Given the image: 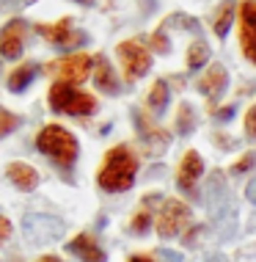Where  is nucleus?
<instances>
[{
  "label": "nucleus",
  "instance_id": "1",
  "mask_svg": "<svg viewBox=\"0 0 256 262\" xmlns=\"http://www.w3.org/2000/svg\"><path fill=\"white\" fill-rule=\"evenodd\" d=\"M135 174H138V158L132 155L130 146H113V149L105 155L102 168L97 174V182L102 190L108 193H119V190L132 188Z\"/></svg>",
  "mask_w": 256,
  "mask_h": 262
},
{
  "label": "nucleus",
  "instance_id": "2",
  "mask_svg": "<svg viewBox=\"0 0 256 262\" xmlns=\"http://www.w3.org/2000/svg\"><path fill=\"white\" fill-rule=\"evenodd\" d=\"M36 146H39L41 155L53 158L61 168H69L77 160V141H75L72 133L61 124H47L44 130L39 133Z\"/></svg>",
  "mask_w": 256,
  "mask_h": 262
},
{
  "label": "nucleus",
  "instance_id": "3",
  "mask_svg": "<svg viewBox=\"0 0 256 262\" xmlns=\"http://www.w3.org/2000/svg\"><path fill=\"white\" fill-rule=\"evenodd\" d=\"M50 108L58 113H69V116H88V113L97 111V100L85 91H77L72 83L66 80H55L50 86Z\"/></svg>",
  "mask_w": 256,
  "mask_h": 262
},
{
  "label": "nucleus",
  "instance_id": "4",
  "mask_svg": "<svg viewBox=\"0 0 256 262\" xmlns=\"http://www.w3.org/2000/svg\"><path fill=\"white\" fill-rule=\"evenodd\" d=\"M22 229H25V237L36 246H44V243H53V240L63 237L66 226H63L61 218H53V215H41V212H33L22 221Z\"/></svg>",
  "mask_w": 256,
  "mask_h": 262
},
{
  "label": "nucleus",
  "instance_id": "5",
  "mask_svg": "<svg viewBox=\"0 0 256 262\" xmlns=\"http://www.w3.org/2000/svg\"><path fill=\"white\" fill-rule=\"evenodd\" d=\"M116 53H119V61H122V67H124L127 80H138V77H144L149 72V67H152V55H149V50L141 45V41H135V39L122 41V45L116 47Z\"/></svg>",
  "mask_w": 256,
  "mask_h": 262
},
{
  "label": "nucleus",
  "instance_id": "6",
  "mask_svg": "<svg viewBox=\"0 0 256 262\" xmlns=\"http://www.w3.org/2000/svg\"><path fill=\"white\" fill-rule=\"evenodd\" d=\"M28 39V23L25 19H9L3 28H0V55L9 61H17L22 55Z\"/></svg>",
  "mask_w": 256,
  "mask_h": 262
},
{
  "label": "nucleus",
  "instance_id": "7",
  "mask_svg": "<svg viewBox=\"0 0 256 262\" xmlns=\"http://www.w3.org/2000/svg\"><path fill=\"white\" fill-rule=\"evenodd\" d=\"M188 221H190L188 204H182V202H176V199H168L166 204H162L160 218H157V232H160V237H174V235H179Z\"/></svg>",
  "mask_w": 256,
  "mask_h": 262
},
{
  "label": "nucleus",
  "instance_id": "8",
  "mask_svg": "<svg viewBox=\"0 0 256 262\" xmlns=\"http://www.w3.org/2000/svg\"><path fill=\"white\" fill-rule=\"evenodd\" d=\"M91 63H94V58L77 53V55H63V58L53 61L47 69L55 72L61 80H66V83H83L85 77H88V72H91Z\"/></svg>",
  "mask_w": 256,
  "mask_h": 262
},
{
  "label": "nucleus",
  "instance_id": "9",
  "mask_svg": "<svg viewBox=\"0 0 256 262\" xmlns=\"http://www.w3.org/2000/svg\"><path fill=\"white\" fill-rule=\"evenodd\" d=\"M36 31L58 47H77V45H85V39H88L83 31H72L69 17H61L55 25H36Z\"/></svg>",
  "mask_w": 256,
  "mask_h": 262
},
{
  "label": "nucleus",
  "instance_id": "10",
  "mask_svg": "<svg viewBox=\"0 0 256 262\" xmlns=\"http://www.w3.org/2000/svg\"><path fill=\"white\" fill-rule=\"evenodd\" d=\"M226 86H229V75H226V69L220 67V63H215V67H210V72L201 77L198 91H201L204 97H210V100H218L226 91Z\"/></svg>",
  "mask_w": 256,
  "mask_h": 262
},
{
  "label": "nucleus",
  "instance_id": "11",
  "mask_svg": "<svg viewBox=\"0 0 256 262\" xmlns=\"http://www.w3.org/2000/svg\"><path fill=\"white\" fill-rule=\"evenodd\" d=\"M94 83H97V89L99 91H105V94H119V77H116V72H113V67L108 63V58L105 55H97L94 58Z\"/></svg>",
  "mask_w": 256,
  "mask_h": 262
},
{
  "label": "nucleus",
  "instance_id": "12",
  "mask_svg": "<svg viewBox=\"0 0 256 262\" xmlns=\"http://www.w3.org/2000/svg\"><path fill=\"white\" fill-rule=\"evenodd\" d=\"M66 249L72 251L75 257H80L83 262H105V251L99 249L97 240L91 237V235H85V232H83V235H77L72 243L66 246Z\"/></svg>",
  "mask_w": 256,
  "mask_h": 262
},
{
  "label": "nucleus",
  "instance_id": "13",
  "mask_svg": "<svg viewBox=\"0 0 256 262\" xmlns=\"http://www.w3.org/2000/svg\"><path fill=\"white\" fill-rule=\"evenodd\" d=\"M6 174H9V180L17 185L19 190H33L39 185V171L31 166V163H9V168H6Z\"/></svg>",
  "mask_w": 256,
  "mask_h": 262
},
{
  "label": "nucleus",
  "instance_id": "14",
  "mask_svg": "<svg viewBox=\"0 0 256 262\" xmlns=\"http://www.w3.org/2000/svg\"><path fill=\"white\" fill-rule=\"evenodd\" d=\"M201 174H204V160L198 158V152H188L179 163V177H176V180H179V188L190 190Z\"/></svg>",
  "mask_w": 256,
  "mask_h": 262
},
{
  "label": "nucleus",
  "instance_id": "15",
  "mask_svg": "<svg viewBox=\"0 0 256 262\" xmlns=\"http://www.w3.org/2000/svg\"><path fill=\"white\" fill-rule=\"evenodd\" d=\"M36 77V67L33 63H19L17 69L9 75V91H14V94H19V91H25L28 86H31V80Z\"/></svg>",
  "mask_w": 256,
  "mask_h": 262
},
{
  "label": "nucleus",
  "instance_id": "16",
  "mask_svg": "<svg viewBox=\"0 0 256 262\" xmlns=\"http://www.w3.org/2000/svg\"><path fill=\"white\" fill-rule=\"evenodd\" d=\"M135 122H138L141 136H144L149 144L154 146V149H166V146H168V133H162L160 127H149V124H146V119H144V116H138V113H135Z\"/></svg>",
  "mask_w": 256,
  "mask_h": 262
},
{
  "label": "nucleus",
  "instance_id": "17",
  "mask_svg": "<svg viewBox=\"0 0 256 262\" xmlns=\"http://www.w3.org/2000/svg\"><path fill=\"white\" fill-rule=\"evenodd\" d=\"M231 19H234V0H223V3H220V9H218V14H215V33H218L220 39L229 33Z\"/></svg>",
  "mask_w": 256,
  "mask_h": 262
},
{
  "label": "nucleus",
  "instance_id": "18",
  "mask_svg": "<svg viewBox=\"0 0 256 262\" xmlns=\"http://www.w3.org/2000/svg\"><path fill=\"white\" fill-rule=\"evenodd\" d=\"M168 97H171L168 83L166 80H157L152 86V91H149V108H152L154 113H162V111H166V105H168Z\"/></svg>",
  "mask_w": 256,
  "mask_h": 262
},
{
  "label": "nucleus",
  "instance_id": "19",
  "mask_svg": "<svg viewBox=\"0 0 256 262\" xmlns=\"http://www.w3.org/2000/svg\"><path fill=\"white\" fill-rule=\"evenodd\" d=\"M210 58V47L204 45V41H193L190 45V50H188V67L190 69H198V67H204Z\"/></svg>",
  "mask_w": 256,
  "mask_h": 262
},
{
  "label": "nucleus",
  "instance_id": "20",
  "mask_svg": "<svg viewBox=\"0 0 256 262\" xmlns=\"http://www.w3.org/2000/svg\"><path fill=\"white\" fill-rule=\"evenodd\" d=\"M193 127H196V113L188 102H182L179 105V116H176V130H179L182 136H188V133H193Z\"/></svg>",
  "mask_w": 256,
  "mask_h": 262
},
{
  "label": "nucleus",
  "instance_id": "21",
  "mask_svg": "<svg viewBox=\"0 0 256 262\" xmlns=\"http://www.w3.org/2000/svg\"><path fill=\"white\" fill-rule=\"evenodd\" d=\"M243 53L256 63V28L243 25Z\"/></svg>",
  "mask_w": 256,
  "mask_h": 262
},
{
  "label": "nucleus",
  "instance_id": "22",
  "mask_svg": "<svg viewBox=\"0 0 256 262\" xmlns=\"http://www.w3.org/2000/svg\"><path fill=\"white\" fill-rule=\"evenodd\" d=\"M17 127H19V116H14V113L0 108V138L9 136L11 130H17Z\"/></svg>",
  "mask_w": 256,
  "mask_h": 262
},
{
  "label": "nucleus",
  "instance_id": "23",
  "mask_svg": "<svg viewBox=\"0 0 256 262\" xmlns=\"http://www.w3.org/2000/svg\"><path fill=\"white\" fill-rule=\"evenodd\" d=\"M240 17H243V25L256 28V0H245L243 9H240Z\"/></svg>",
  "mask_w": 256,
  "mask_h": 262
},
{
  "label": "nucleus",
  "instance_id": "24",
  "mask_svg": "<svg viewBox=\"0 0 256 262\" xmlns=\"http://www.w3.org/2000/svg\"><path fill=\"white\" fill-rule=\"evenodd\" d=\"M31 3H36V0H0V11H19L28 9Z\"/></svg>",
  "mask_w": 256,
  "mask_h": 262
},
{
  "label": "nucleus",
  "instance_id": "25",
  "mask_svg": "<svg viewBox=\"0 0 256 262\" xmlns=\"http://www.w3.org/2000/svg\"><path fill=\"white\" fill-rule=\"evenodd\" d=\"M149 229V212H138V215L132 218V232H138V235H144V232Z\"/></svg>",
  "mask_w": 256,
  "mask_h": 262
},
{
  "label": "nucleus",
  "instance_id": "26",
  "mask_svg": "<svg viewBox=\"0 0 256 262\" xmlns=\"http://www.w3.org/2000/svg\"><path fill=\"white\" fill-rule=\"evenodd\" d=\"M152 47H154L157 53H168V50H171V47H168V41H166V33H162V28H160V31L152 36Z\"/></svg>",
  "mask_w": 256,
  "mask_h": 262
},
{
  "label": "nucleus",
  "instance_id": "27",
  "mask_svg": "<svg viewBox=\"0 0 256 262\" xmlns=\"http://www.w3.org/2000/svg\"><path fill=\"white\" fill-rule=\"evenodd\" d=\"M245 130H248V136L256 138V105H251L248 108V116H245Z\"/></svg>",
  "mask_w": 256,
  "mask_h": 262
},
{
  "label": "nucleus",
  "instance_id": "28",
  "mask_svg": "<svg viewBox=\"0 0 256 262\" xmlns=\"http://www.w3.org/2000/svg\"><path fill=\"white\" fill-rule=\"evenodd\" d=\"M253 163H256V155H251V152H248V155H245V158H243V160H240V163H237V166H234V174H243V171H248V168H251V166H253Z\"/></svg>",
  "mask_w": 256,
  "mask_h": 262
},
{
  "label": "nucleus",
  "instance_id": "29",
  "mask_svg": "<svg viewBox=\"0 0 256 262\" xmlns=\"http://www.w3.org/2000/svg\"><path fill=\"white\" fill-rule=\"evenodd\" d=\"M157 259H160V262H182V254L168 251V249H160V251H157Z\"/></svg>",
  "mask_w": 256,
  "mask_h": 262
},
{
  "label": "nucleus",
  "instance_id": "30",
  "mask_svg": "<svg viewBox=\"0 0 256 262\" xmlns=\"http://www.w3.org/2000/svg\"><path fill=\"white\" fill-rule=\"evenodd\" d=\"M9 235H11V224H9V218L0 215V243H6Z\"/></svg>",
  "mask_w": 256,
  "mask_h": 262
},
{
  "label": "nucleus",
  "instance_id": "31",
  "mask_svg": "<svg viewBox=\"0 0 256 262\" xmlns=\"http://www.w3.org/2000/svg\"><path fill=\"white\" fill-rule=\"evenodd\" d=\"M245 196H248V202H251V204H256V180L245 188Z\"/></svg>",
  "mask_w": 256,
  "mask_h": 262
},
{
  "label": "nucleus",
  "instance_id": "32",
  "mask_svg": "<svg viewBox=\"0 0 256 262\" xmlns=\"http://www.w3.org/2000/svg\"><path fill=\"white\" fill-rule=\"evenodd\" d=\"M231 116H234V105H229V108H223L218 113V119H223V122H226V119H231Z\"/></svg>",
  "mask_w": 256,
  "mask_h": 262
},
{
  "label": "nucleus",
  "instance_id": "33",
  "mask_svg": "<svg viewBox=\"0 0 256 262\" xmlns=\"http://www.w3.org/2000/svg\"><path fill=\"white\" fill-rule=\"evenodd\" d=\"M207 262H229V257H223V254H212Z\"/></svg>",
  "mask_w": 256,
  "mask_h": 262
},
{
  "label": "nucleus",
  "instance_id": "34",
  "mask_svg": "<svg viewBox=\"0 0 256 262\" xmlns=\"http://www.w3.org/2000/svg\"><path fill=\"white\" fill-rule=\"evenodd\" d=\"M39 262H61V259H58V257H41Z\"/></svg>",
  "mask_w": 256,
  "mask_h": 262
},
{
  "label": "nucleus",
  "instance_id": "35",
  "mask_svg": "<svg viewBox=\"0 0 256 262\" xmlns=\"http://www.w3.org/2000/svg\"><path fill=\"white\" fill-rule=\"evenodd\" d=\"M130 262H152V259H146V257H132Z\"/></svg>",
  "mask_w": 256,
  "mask_h": 262
},
{
  "label": "nucleus",
  "instance_id": "36",
  "mask_svg": "<svg viewBox=\"0 0 256 262\" xmlns=\"http://www.w3.org/2000/svg\"><path fill=\"white\" fill-rule=\"evenodd\" d=\"M77 3H83V6H91V3H94V0H77Z\"/></svg>",
  "mask_w": 256,
  "mask_h": 262
}]
</instances>
